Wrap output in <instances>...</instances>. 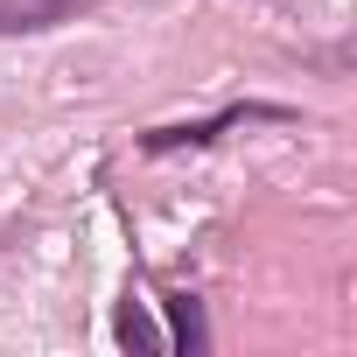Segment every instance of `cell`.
Wrapping results in <instances>:
<instances>
[{
	"label": "cell",
	"mask_w": 357,
	"mask_h": 357,
	"mask_svg": "<svg viewBox=\"0 0 357 357\" xmlns=\"http://www.w3.org/2000/svg\"><path fill=\"white\" fill-rule=\"evenodd\" d=\"M168 350H183V357H204L211 350V322H204V301L197 294H168Z\"/></svg>",
	"instance_id": "2"
},
{
	"label": "cell",
	"mask_w": 357,
	"mask_h": 357,
	"mask_svg": "<svg viewBox=\"0 0 357 357\" xmlns=\"http://www.w3.org/2000/svg\"><path fill=\"white\" fill-rule=\"evenodd\" d=\"M245 119H294V112H287V105H225L218 119L154 126V133H140V147H147V154H175V147H211L218 133H231V126H245Z\"/></svg>",
	"instance_id": "1"
},
{
	"label": "cell",
	"mask_w": 357,
	"mask_h": 357,
	"mask_svg": "<svg viewBox=\"0 0 357 357\" xmlns=\"http://www.w3.org/2000/svg\"><path fill=\"white\" fill-rule=\"evenodd\" d=\"M112 336H119V350H133V357H161V350H168V336L154 329L147 301H119V315H112Z\"/></svg>",
	"instance_id": "4"
},
{
	"label": "cell",
	"mask_w": 357,
	"mask_h": 357,
	"mask_svg": "<svg viewBox=\"0 0 357 357\" xmlns=\"http://www.w3.org/2000/svg\"><path fill=\"white\" fill-rule=\"evenodd\" d=\"M70 22V0H0V36H43Z\"/></svg>",
	"instance_id": "3"
}]
</instances>
